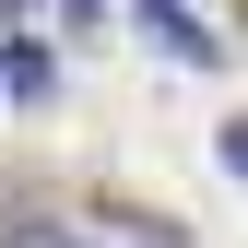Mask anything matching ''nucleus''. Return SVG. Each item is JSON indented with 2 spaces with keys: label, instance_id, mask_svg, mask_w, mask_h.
<instances>
[{
  "label": "nucleus",
  "instance_id": "nucleus-2",
  "mask_svg": "<svg viewBox=\"0 0 248 248\" xmlns=\"http://www.w3.org/2000/svg\"><path fill=\"white\" fill-rule=\"evenodd\" d=\"M0 83H12L24 107H47V95H59V59H47V36H12V47H0Z\"/></svg>",
  "mask_w": 248,
  "mask_h": 248
},
{
  "label": "nucleus",
  "instance_id": "nucleus-1",
  "mask_svg": "<svg viewBox=\"0 0 248 248\" xmlns=\"http://www.w3.org/2000/svg\"><path fill=\"white\" fill-rule=\"evenodd\" d=\"M130 24H142L154 47H177L189 71H225V36H213V24L189 12V0H130Z\"/></svg>",
  "mask_w": 248,
  "mask_h": 248
}]
</instances>
